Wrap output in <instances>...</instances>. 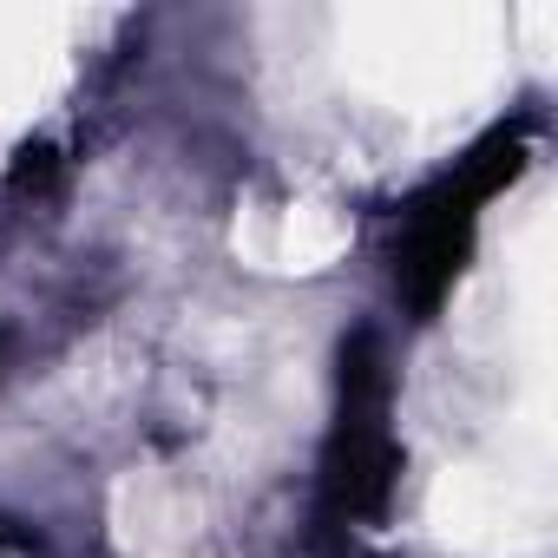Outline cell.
Wrapping results in <instances>:
<instances>
[{"label": "cell", "mask_w": 558, "mask_h": 558, "mask_svg": "<svg viewBox=\"0 0 558 558\" xmlns=\"http://www.w3.org/2000/svg\"><path fill=\"white\" fill-rule=\"evenodd\" d=\"M395 375L388 349L375 329H355L342 342V375H336V427L323 447V512L336 525L381 519L401 480V440L388 427Z\"/></svg>", "instance_id": "7a4b0ae2"}, {"label": "cell", "mask_w": 558, "mask_h": 558, "mask_svg": "<svg viewBox=\"0 0 558 558\" xmlns=\"http://www.w3.org/2000/svg\"><path fill=\"white\" fill-rule=\"evenodd\" d=\"M525 171V119L486 132L447 178H434L408 210H401V236H395V296L414 310V323H427L447 290L460 283V269L473 256V230L480 210Z\"/></svg>", "instance_id": "6da1fadb"}]
</instances>
